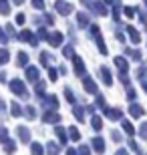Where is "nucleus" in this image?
Here are the masks:
<instances>
[{
	"label": "nucleus",
	"mask_w": 147,
	"mask_h": 155,
	"mask_svg": "<svg viewBox=\"0 0 147 155\" xmlns=\"http://www.w3.org/2000/svg\"><path fill=\"white\" fill-rule=\"evenodd\" d=\"M87 10L93 12L95 16H105L107 14V8H105V4H103L101 0H91L89 4H87Z\"/></svg>",
	"instance_id": "1"
},
{
	"label": "nucleus",
	"mask_w": 147,
	"mask_h": 155,
	"mask_svg": "<svg viewBox=\"0 0 147 155\" xmlns=\"http://www.w3.org/2000/svg\"><path fill=\"white\" fill-rule=\"evenodd\" d=\"M55 10L62 16H68L71 12H73V4L67 2V0H55Z\"/></svg>",
	"instance_id": "2"
},
{
	"label": "nucleus",
	"mask_w": 147,
	"mask_h": 155,
	"mask_svg": "<svg viewBox=\"0 0 147 155\" xmlns=\"http://www.w3.org/2000/svg\"><path fill=\"white\" fill-rule=\"evenodd\" d=\"M103 113H105V117L111 121H119V119H123V111L119 109V107H105L103 109Z\"/></svg>",
	"instance_id": "3"
},
{
	"label": "nucleus",
	"mask_w": 147,
	"mask_h": 155,
	"mask_svg": "<svg viewBox=\"0 0 147 155\" xmlns=\"http://www.w3.org/2000/svg\"><path fill=\"white\" fill-rule=\"evenodd\" d=\"M71 61H73V67H75V75H77V77H83V75H85V63H83V58H81L79 57V54H75V57L73 58H71Z\"/></svg>",
	"instance_id": "4"
},
{
	"label": "nucleus",
	"mask_w": 147,
	"mask_h": 155,
	"mask_svg": "<svg viewBox=\"0 0 147 155\" xmlns=\"http://www.w3.org/2000/svg\"><path fill=\"white\" fill-rule=\"evenodd\" d=\"M91 151H95V153H105V139L103 137H99V135H97V137H93L91 139Z\"/></svg>",
	"instance_id": "5"
},
{
	"label": "nucleus",
	"mask_w": 147,
	"mask_h": 155,
	"mask_svg": "<svg viewBox=\"0 0 147 155\" xmlns=\"http://www.w3.org/2000/svg\"><path fill=\"white\" fill-rule=\"evenodd\" d=\"M83 89H85V93H89V95H97V93H99L97 83L91 79V77H85V79H83Z\"/></svg>",
	"instance_id": "6"
},
{
	"label": "nucleus",
	"mask_w": 147,
	"mask_h": 155,
	"mask_svg": "<svg viewBox=\"0 0 147 155\" xmlns=\"http://www.w3.org/2000/svg\"><path fill=\"white\" fill-rule=\"evenodd\" d=\"M77 26H79V28H87V26H91V16L87 14L85 10L77 12Z\"/></svg>",
	"instance_id": "7"
},
{
	"label": "nucleus",
	"mask_w": 147,
	"mask_h": 155,
	"mask_svg": "<svg viewBox=\"0 0 147 155\" xmlns=\"http://www.w3.org/2000/svg\"><path fill=\"white\" fill-rule=\"evenodd\" d=\"M129 115L135 117V119H141V117L145 115V109H143L139 103H131L129 105Z\"/></svg>",
	"instance_id": "8"
},
{
	"label": "nucleus",
	"mask_w": 147,
	"mask_h": 155,
	"mask_svg": "<svg viewBox=\"0 0 147 155\" xmlns=\"http://www.w3.org/2000/svg\"><path fill=\"white\" fill-rule=\"evenodd\" d=\"M127 35H129V40L133 42V45H139V42H141V32H139L135 26L129 24V26H127Z\"/></svg>",
	"instance_id": "9"
},
{
	"label": "nucleus",
	"mask_w": 147,
	"mask_h": 155,
	"mask_svg": "<svg viewBox=\"0 0 147 155\" xmlns=\"http://www.w3.org/2000/svg\"><path fill=\"white\" fill-rule=\"evenodd\" d=\"M99 77H101V81H103L107 87L113 85V77H111V71H109L107 67H101V69H99Z\"/></svg>",
	"instance_id": "10"
},
{
	"label": "nucleus",
	"mask_w": 147,
	"mask_h": 155,
	"mask_svg": "<svg viewBox=\"0 0 147 155\" xmlns=\"http://www.w3.org/2000/svg\"><path fill=\"white\" fill-rule=\"evenodd\" d=\"M115 67L119 69V73H129V63H127V58L123 57H115Z\"/></svg>",
	"instance_id": "11"
},
{
	"label": "nucleus",
	"mask_w": 147,
	"mask_h": 155,
	"mask_svg": "<svg viewBox=\"0 0 147 155\" xmlns=\"http://www.w3.org/2000/svg\"><path fill=\"white\" fill-rule=\"evenodd\" d=\"M73 115L75 119L79 121V123H85V107H81V105H73Z\"/></svg>",
	"instance_id": "12"
},
{
	"label": "nucleus",
	"mask_w": 147,
	"mask_h": 155,
	"mask_svg": "<svg viewBox=\"0 0 147 155\" xmlns=\"http://www.w3.org/2000/svg\"><path fill=\"white\" fill-rule=\"evenodd\" d=\"M125 54H127L129 58H133V61H137V63H141V61H143L139 48H129V46H127V48H125Z\"/></svg>",
	"instance_id": "13"
},
{
	"label": "nucleus",
	"mask_w": 147,
	"mask_h": 155,
	"mask_svg": "<svg viewBox=\"0 0 147 155\" xmlns=\"http://www.w3.org/2000/svg\"><path fill=\"white\" fill-rule=\"evenodd\" d=\"M91 125L95 131H103V117L101 115H91Z\"/></svg>",
	"instance_id": "14"
},
{
	"label": "nucleus",
	"mask_w": 147,
	"mask_h": 155,
	"mask_svg": "<svg viewBox=\"0 0 147 155\" xmlns=\"http://www.w3.org/2000/svg\"><path fill=\"white\" fill-rule=\"evenodd\" d=\"M62 38H65V36H62L61 32H52V35L48 36V42H51L52 46H61L62 45Z\"/></svg>",
	"instance_id": "15"
},
{
	"label": "nucleus",
	"mask_w": 147,
	"mask_h": 155,
	"mask_svg": "<svg viewBox=\"0 0 147 155\" xmlns=\"http://www.w3.org/2000/svg\"><path fill=\"white\" fill-rule=\"evenodd\" d=\"M45 105H46V107H51V109H57V107H58L57 95H46V97H45Z\"/></svg>",
	"instance_id": "16"
},
{
	"label": "nucleus",
	"mask_w": 147,
	"mask_h": 155,
	"mask_svg": "<svg viewBox=\"0 0 147 155\" xmlns=\"http://www.w3.org/2000/svg\"><path fill=\"white\" fill-rule=\"evenodd\" d=\"M67 133H68V135H67V137H71V139H73V141H81V131H79V129H77V127H68V129H67Z\"/></svg>",
	"instance_id": "17"
},
{
	"label": "nucleus",
	"mask_w": 147,
	"mask_h": 155,
	"mask_svg": "<svg viewBox=\"0 0 147 155\" xmlns=\"http://www.w3.org/2000/svg\"><path fill=\"white\" fill-rule=\"evenodd\" d=\"M113 20H115V22H119V20H121V6H123V4H121V2H119V0H115V2H113Z\"/></svg>",
	"instance_id": "18"
},
{
	"label": "nucleus",
	"mask_w": 147,
	"mask_h": 155,
	"mask_svg": "<svg viewBox=\"0 0 147 155\" xmlns=\"http://www.w3.org/2000/svg\"><path fill=\"white\" fill-rule=\"evenodd\" d=\"M55 135H57L58 137V141H61V143H67V129H65V127H57V129H55Z\"/></svg>",
	"instance_id": "19"
},
{
	"label": "nucleus",
	"mask_w": 147,
	"mask_h": 155,
	"mask_svg": "<svg viewBox=\"0 0 147 155\" xmlns=\"http://www.w3.org/2000/svg\"><path fill=\"white\" fill-rule=\"evenodd\" d=\"M45 121H46V123H58V121H61V115L48 111V113H45Z\"/></svg>",
	"instance_id": "20"
},
{
	"label": "nucleus",
	"mask_w": 147,
	"mask_h": 155,
	"mask_svg": "<svg viewBox=\"0 0 147 155\" xmlns=\"http://www.w3.org/2000/svg\"><path fill=\"white\" fill-rule=\"evenodd\" d=\"M121 127L125 129V133H127V135H135V127L131 125L127 119H121Z\"/></svg>",
	"instance_id": "21"
},
{
	"label": "nucleus",
	"mask_w": 147,
	"mask_h": 155,
	"mask_svg": "<svg viewBox=\"0 0 147 155\" xmlns=\"http://www.w3.org/2000/svg\"><path fill=\"white\" fill-rule=\"evenodd\" d=\"M135 77H137V79H139V81H147V64H145V63H143L141 67L137 69Z\"/></svg>",
	"instance_id": "22"
},
{
	"label": "nucleus",
	"mask_w": 147,
	"mask_h": 155,
	"mask_svg": "<svg viewBox=\"0 0 147 155\" xmlns=\"http://www.w3.org/2000/svg\"><path fill=\"white\" fill-rule=\"evenodd\" d=\"M97 48H99V52L101 54H107V45H105V40H103V36H97Z\"/></svg>",
	"instance_id": "23"
},
{
	"label": "nucleus",
	"mask_w": 147,
	"mask_h": 155,
	"mask_svg": "<svg viewBox=\"0 0 147 155\" xmlns=\"http://www.w3.org/2000/svg\"><path fill=\"white\" fill-rule=\"evenodd\" d=\"M65 99H67V101H68L71 105H75V103H77V97H75V93L71 91L68 87H65Z\"/></svg>",
	"instance_id": "24"
},
{
	"label": "nucleus",
	"mask_w": 147,
	"mask_h": 155,
	"mask_svg": "<svg viewBox=\"0 0 147 155\" xmlns=\"http://www.w3.org/2000/svg\"><path fill=\"white\" fill-rule=\"evenodd\" d=\"M62 57H65V58H73V57H75V48H73L71 45L62 46Z\"/></svg>",
	"instance_id": "25"
},
{
	"label": "nucleus",
	"mask_w": 147,
	"mask_h": 155,
	"mask_svg": "<svg viewBox=\"0 0 147 155\" xmlns=\"http://www.w3.org/2000/svg\"><path fill=\"white\" fill-rule=\"evenodd\" d=\"M95 97H97V103H95V105H97V107H99V109H105V107H107V99L103 97L101 93H97Z\"/></svg>",
	"instance_id": "26"
},
{
	"label": "nucleus",
	"mask_w": 147,
	"mask_h": 155,
	"mask_svg": "<svg viewBox=\"0 0 147 155\" xmlns=\"http://www.w3.org/2000/svg\"><path fill=\"white\" fill-rule=\"evenodd\" d=\"M46 149H48V155H58V145L52 143V141L46 145Z\"/></svg>",
	"instance_id": "27"
},
{
	"label": "nucleus",
	"mask_w": 147,
	"mask_h": 155,
	"mask_svg": "<svg viewBox=\"0 0 147 155\" xmlns=\"http://www.w3.org/2000/svg\"><path fill=\"white\" fill-rule=\"evenodd\" d=\"M77 151H79V155H93V151H91V147H89V145H85V143L81 145V147H79Z\"/></svg>",
	"instance_id": "28"
},
{
	"label": "nucleus",
	"mask_w": 147,
	"mask_h": 155,
	"mask_svg": "<svg viewBox=\"0 0 147 155\" xmlns=\"http://www.w3.org/2000/svg\"><path fill=\"white\" fill-rule=\"evenodd\" d=\"M123 12H125V16H127V18H133V16L137 14L133 6H125V8H123Z\"/></svg>",
	"instance_id": "29"
},
{
	"label": "nucleus",
	"mask_w": 147,
	"mask_h": 155,
	"mask_svg": "<svg viewBox=\"0 0 147 155\" xmlns=\"http://www.w3.org/2000/svg\"><path fill=\"white\" fill-rule=\"evenodd\" d=\"M139 137H141V139H147V121H143L141 127H139Z\"/></svg>",
	"instance_id": "30"
},
{
	"label": "nucleus",
	"mask_w": 147,
	"mask_h": 155,
	"mask_svg": "<svg viewBox=\"0 0 147 155\" xmlns=\"http://www.w3.org/2000/svg\"><path fill=\"white\" fill-rule=\"evenodd\" d=\"M89 35L93 36V38L99 36V24H91V26H89Z\"/></svg>",
	"instance_id": "31"
},
{
	"label": "nucleus",
	"mask_w": 147,
	"mask_h": 155,
	"mask_svg": "<svg viewBox=\"0 0 147 155\" xmlns=\"http://www.w3.org/2000/svg\"><path fill=\"white\" fill-rule=\"evenodd\" d=\"M127 99H129V101H135L137 99V91L133 87H127Z\"/></svg>",
	"instance_id": "32"
},
{
	"label": "nucleus",
	"mask_w": 147,
	"mask_h": 155,
	"mask_svg": "<svg viewBox=\"0 0 147 155\" xmlns=\"http://www.w3.org/2000/svg\"><path fill=\"white\" fill-rule=\"evenodd\" d=\"M32 153L34 155H42L45 151H42V145L40 143H32Z\"/></svg>",
	"instance_id": "33"
},
{
	"label": "nucleus",
	"mask_w": 147,
	"mask_h": 155,
	"mask_svg": "<svg viewBox=\"0 0 147 155\" xmlns=\"http://www.w3.org/2000/svg\"><path fill=\"white\" fill-rule=\"evenodd\" d=\"M129 149H131V151H135V153H139V151H141V147L135 143V139H129Z\"/></svg>",
	"instance_id": "34"
},
{
	"label": "nucleus",
	"mask_w": 147,
	"mask_h": 155,
	"mask_svg": "<svg viewBox=\"0 0 147 155\" xmlns=\"http://www.w3.org/2000/svg\"><path fill=\"white\" fill-rule=\"evenodd\" d=\"M26 75H28V79H36V77H38V73H36V69H34V67H28V69H26Z\"/></svg>",
	"instance_id": "35"
},
{
	"label": "nucleus",
	"mask_w": 147,
	"mask_h": 155,
	"mask_svg": "<svg viewBox=\"0 0 147 155\" xmlns=\"http://www.w3.org/2000/svg\"><path fill=\"white\" fill-rule=\"evenodd\" d=\"M32 4H34V8L42 10V8H45V0H32Z\"/></svg>",
	"instance_id": "36"
},
{
	"label": "nucleus",
	"mask_w": 147,
	"mask_h": 155,
	"mask_svg": "<svg viewBox=\"0 0 147 155\" xmlns=\"http://www.w3.org/2000/svg\"><path fill=\"white\" fill-rule=\"evenodd\" d=\"M42 20H45V24H52V22H55V16H52V14H45Z\"/></svg>",
	"instance_id": "37"
},
{
	"label": "nucleus",
	"mask_w": 147,
	"mask_h": 155,
	"mask_svg": "<svg viewBox=\"0 0 147 155\" xmlns=\"http://www.w3.org/2000/svg\"><path fill=\"white\" fill-rule=\"evenodd\" d=\"M115 38H117L119 42H125V35L121 32V30H117V32H115Z\"/></svg>",
	"instance_id": "38"
},
{
	"label": "nucleus",
	"mask_w": 147,
	"mask_h": 155,
	"mask_svg": "<svg viewBox=\"0 0 147 155\" xmlns=\"http://www.w3.org/2000/svg\"><path fill=\"white\" fill-rule=\"evenodd\" d=\"M111 137H113V141H121V133L119 131H111Z\"/></svg>",
	"instance_id": "39"
},
{
	"label": "nucleus",
	"mask_w": 147,
	"mask_h": 155,
	"mask_svg": "<svg viewBox=\"0 0 147 155\" xmlns=\"http://www.w3.org/2000/svg\"><path fill=\"white\" fill-rule=\"evenodd\" d=\"M48 77H51V81H57L58 79V73L55 69H51V73H48Z\"/></svg>",
	"instance_id": "40"
},
{
	"label": "nucleus",
	"mask_w": 147,
	"mask_h": 155,
	"mask_svg": "<svg viewBox=\"0 0 147 155\" xmlns=\"http://www.w3.org/2000/svg\"><path fill=\"white\" fill-rule=\"evenodd\" d=\"M18 133H20V137H22L24 141L28 139V131H26V129H18Z\"/></svg>",
	"instance_id": "41"
},
{
	"label": "nucleus",
	"mask_w": 147,
	"mask_h": 155,
	"mask_svg": "<svg viewBox=\"0 0 147 155\" xmlns=\"http://www.w3.org/2000/svg\"><path fill=\"white\" fill-rule=\"evenodd\" d=\"M36 93H40V95L45 93V83H38V85H36Z\"/></svg>",
	"instance_id": "42"
},
{
	"label": "nucleus",
	"mask_w": 147,
	"mask_h": 155,
	"mask_svg": "<svg viewBox=\"0 0 147 155\" xmlns=\"http://www.w3.org/2000/svg\"><path fill=\"white\" fill-rule=\"evenodd\" d=\"M40 54H42V57H40L42 58V64H46L48 63V52H40Z\"/></svg>",
	"instance_id": "43"
},
{
	"label": "nucleus",
	"mask_w": 147,
	"mask_h": 155,
	"mask_svg": "<svg viewBox=\"0 0 147 155\" xmlns=\"http://www.w3.org/2000/svg\"><path fill=\"white\" fill-rule=\"evenodd\" d=\"M18 61H20V63H26V61H28V57H26L24 52H20V57H18Z\"/></svg>",
	"instance_id": "44"
},
{
	"label": "nucleus",
	"mask_w": 147,
	"mask_h": 155,
	"mask_svg": "<svg viewBox=\"0 0 147 155\" xmlns=\"http://www.w3.org/2000/svg\"><path fill=\"white\" fill-rule=\"evenodd\" d=\"M115 155H129V151H127V149H117Z\"/></svg>",
	"instance_id": "45"
},
{
	"label": "nucleus",
	"mask_w": 147,
	"mask_h": 155,
	"mask_svg": "<svg viewBox=\"0 0 147 155\" xmlns=\"http://www.w3.org/2000/svg\"><path fill=\"white\" fill-rule=\"evenodd\" d=\"M58 73H61V75H67V67L61 64V67H58Z\"/></svg>",
	"instance_id": "46"
},
{
	"label": "nucleus",
	"mask_w": 147,
	"mask_h": 155,
	"mask_svg": "<svg viewBox=\"0 0 147 155\" xmlns=\"http://www.w3.org/2000/svg\"><path fill=\"white\" fill-rule=\"evenodd\" d=\"M67 155H79V153H77V149H73V147H68V149H67Z\"/></svg>",
	"instance_id": "47"
},
{
	"label": "nucleus",
	"mask_w": 147,
	"mask_h": 155,
	"mask_svg": "<svg viewBox=\"0 0 147 155\" xmlns=\"http://www.w3.org/2000/svg\"><path fill=\"white\" fill-rule=\"evenodd\" d=\"M101 2H103V4H105V6H107V4H113L115 0H101Z\"/></svg>",
	"instance_id": "48"
},
{
	"label": "nucleus",
	"mask_w": 147,
	"mask_h": 155,
	"mask_svg": "<svg viewBox=\"0 0 147 155\" xmlns=\"http://www.w3.org/2000/svg\"><path fill=\"white\" fill-rule=\"evenodd\" d=\"M143 91L147 93V81H143Z\"/></svg>",
	"instance_id": "49"
},
{
	"label": "nucleus",
	"mask_w": 147,
	"mask_h": 155,
	"mask_svg": "<svg viewBox=\"0 0 147 155\" xmlns=\"http://www.w3.org/2000/svg\"><path fill=\"white\" fill-rule=\"evenodd\" d=\"M89 2H91V0H81V4H85V6L89 4Z\"/></svg>",
	"instance_id": "50"
},
{
	"label": "nucleus",
	"mask_w": 147,
	"mask_h": 155,
	"mask_svg": "<svg viewBox=\"0 0 147 155\" xmlns=\"http://www.w3.org/2000/svg\"><path fill=\"white\" fill-rule=\"evenodd\" d=\"M137 155H147V153H143V151H139V153H137Z\"/></svg>",
	"instance_id": "51"
},
{
	"label": "nucleus",
	"mask_w": 147,
	"mask_h": 155,
	"mask_svg": "<svg viewBox=\"0 0 147 155\" xmlns=\"http://www.w3.org/2000/svg\"><path fill=\"white\" fill-rule=\"evenodd\" d=\"M143 4H145V8H147V0H143Z\"/></svg>",
	"instance_id": "52"
}]
</instances>
